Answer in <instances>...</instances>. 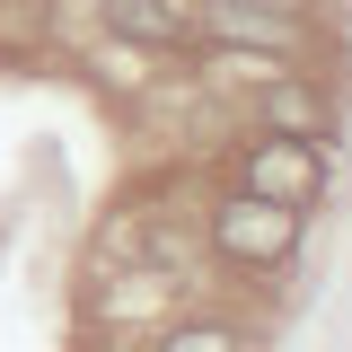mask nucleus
Returning a JSON list of instances; mask_svg holds the SVG:
<instances>
[{"label":"nucleus","instance_id":"f257e3e1","mask_svg":"<svg viewBox=\"0 0 352 352\" xmlns=\"http://www.w3.org/2000/svg\"><path fill=\"white\" fill-rule=\"evenodd\" d=\"M300 220L308 212H282V203H264V194H220L212 220H203V238H212L220 264H238V273H282V264L300 256Z\"/></svg>","mask_w":352,"mask_h":352},{"label":"nucleus","instance_id":"f03ea898","mask_svg":"<svg viewBox=\"0 0 352 352\" xmlns=\"http://www.w3.org/2000/svg\"><path fill=\"white\" fill-rule=\"evenodd\" d=\"M238 194H264L282 212H308L326 194V150L317 141H282V132H256L238 150Z\"/></svg>","mask_w":352,"mask_h":352},{"label":"nucleus","instance_id":"7ed1b4c3","mask_svg":"<svg viewBox=\"0 0 352 352\" xmlns=\"http://www.w3.org/2000/svg\"><path fill=\"white\" fill-rule=\"evenodd\" d=\"M203 27H212L203 44H220V53H256V62H300V53H308V27H300V18L247 9V0H212Z\"/></svg>","mask_w":352,"mask_h":352},{"label":"nucleus","instance_id":"20e7f679","mask_svg":"<svg viewBox=\"0 0 352 352\" xmlns=\"http://www.w3.org/2000/svg\"><path fill=\"white\" fill-rule=\"evenodd\" d=\"M256 124L282 141H326L335 132V97L308 80V71H264L256 80Z\"/></svg>","mask_w":352,"mask_h":352},{"label":"nucleus","instance_id":"39448f33","mask_svg":"<svg viewBox=\"0 0 352 352\" xmlns=\"http://www.w3.org/2000/svg\"><path fill=\"white\" fill-rule=\"evenodd\" d=\"M106 36L141 44V53H185V44H203V27L185 0H106Z\"/></svg>","mask_w":352,"mask_h":352},{"label":"nucleus","instance_id":"423d86ee","mask_svg":"<svg viewBox=\"0 0 352 352\" xmlns=\"http://www.w3.org/2000/svg\"><path fill=\"white\" fill-rule=\"evenodd\" d=\"M159 352H247V344H238V326H220V317H185V326L159 335Z\"/></svg>","mask_w":352,"mask_h":352},{"label":"nucleus","instance_id":"0eeeda50","mask_svg":"<svg viewBox=\"0 0 352 352\" xmlns=\"http://www.w3.org/2000/svg\"><path fill=\"white\" fill-rule=\"evenodd\" d=\"M247 9H282V18H308V0H247Z\"/></svg>","mask_w":352,"mask_h":352}]
</instances>
